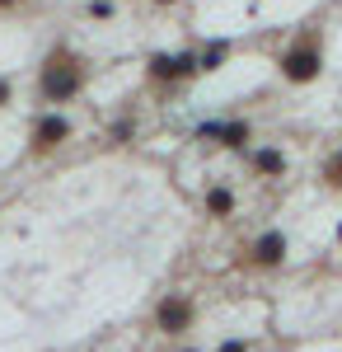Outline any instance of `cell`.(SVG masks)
Returning a JSON list of instances; mask_svg holds the SVG:
<instances>
[{
	"label": "cell",
	"mask_w": 342,
	"mask_h": 352,
	"mask_svg": "<svg viewBox=\"0 0 342 352\" xmlns=\"http://www.w3.org/2000/svg\"><path fill=\"white\" fill-rule=\"evenodd\" d=\"M192 320H197V305H192L187 296H179V292H169V296L155 305V329H159V333H169V338L187 333Z\"/></svg>",
	"instance_id": "obj_2"
},
{
	"label": "cell",
	"mask_w": 342,
	"mask_h": 352,
	"mask_svg": "<svg viewBox=\"0 0 342 352\" xmlns=\"http://www.w3.org/2000/svg\"><path fill=\"white\" fill-rule=\"evenodd\" d=\"M338 244H342V226H338Z\"/></svg>",
	"instance_id": "obj_15"
},
{
	"label": "cell",
	"mask_w": 342,
	"mask_h": 352,
	"mask_svg": "<svg viewBox=\"0 0 342 352\" xmlns=\"http://www.w3.org/2000/svg\"><path fill=\"white\" fill-rule=\"evenodd\" d=\"M159 5H174V0H159Z\"/></svg>",
	"instance_id": "obj_16"
},
{
	"label": "cell",
	"mask_w": 342,
	"mask_h": 352,
	"mask_svg": "<svg viewBox=\"0 0 342 352\" xmlns=\"http://www.w3.org/2000/svg\"><path fill=\"white\" fill-rule=\"evenodd\" d=\"M253 169L277 179V174H286V155H282L277 146H263V151H253Z\"/></svg>",
	"instance_id": "obj_8"
},
{
	"label": "cell",
	"mask_w": 342,
	"mask_h": 352,
	"mask_svg": "<svg viewBox=\"0 0 342 352\" xmlns=\"http://www.w3.org/2000/svg\"><path fill=\"white\" fill-rule=\"evenodd\" d=\"M10 104V80H0V109Z\"/></svg>",
	"instance_id": "obj_14"
},
{
	"label": "cell",
	"mask_w": 342,
	"mask_h": 352,
	"mask_svg": "<svg viewBox=\"0 0 342 352\" xmlns=\"http://www.w3.org/2000/svg\"><path fill=\"white\" fill-rule=\"evenodd\" d=\"M80 85H84V71H80V61L66 52V47H56V52L47 56V66H43V76H38V89H43L52 104H61V99L80 94Z\"/></svg>",
	"instance_id": "obj_1"
},
{
	"label": "cell",
	"mask_w": 342,
	"mask_h": 352,
	"mask_svg": "<svg viewBox=\"0 0 342 352\" xmlns=\"http://www.w3.org/2000/svg\"><path fill=\"white\" fill-rule=\"evenodd\" d=\"M282 76L295 85H305V80H315L319 76V47L310 43V47H295V52L282 56Z\"/></svg>",
	"instance_id": "obj_5"
},
{
	"label": "cell",
	"mask_w": 342,
	"mask_h": 352,
	"mask_svg": "<svg viewBox=\"0 0 342 352\" xmlns=\"http://www.w3.org/2000/svg\"><path fill=\"white\" fill-rule=\"evenodd\" d=\"M207 217H211V221H225V217H235V192L225 188V184H216V188H207Z\"/></svg>",
	"instance_id": "obj_7"
},
{
	"label": "cell",
	"mask_w": 342,
	"mask_h": 352,
	"mask_svg": "<svg viewBox=\"0 0 342 352\" xmlns=\"http://www.w3.org/2000/svg\"><path fill=\"white\" fill-rule=\"evenodd\" d=\"M0 5H10V0H0Z\"/></svg>",
	"instance_id": "obj_18"
},
{
	"label": "cell",
	"mask_w": 342,
	"mask_h": 352,
	"mask_svg": "<svg viewBox=\"0 0 342 352\" xmlns=\"http://www.w3.org/2000/svg\"><path fill=\"white\" fill-rule=\"evenodd\" d=\"M202 136H220L225 146H244L249 141V122H220V127L211 122V127H202Z\"/></svg>",
	"instance_id": "obj_9"
},
{
	"label": "cell",
	"mask_w": 342,
	"mask_h": 352,
	"mask_svg": "<svg viewBox=\"0 0 342 352\" xmlns=\"http://www.w3.org/2000/svg\"><path fill=\"white\" fill-rule=\"evenodd\" d=\"M216 352H249V343H239V338H225V343H220Z\"/></svg>",
	"instance_id": "obj_13"
},
{
	"label": "cell",
	"mask_w": 342,
	"mask_h": 352,
	"mask_svg": "<svg viewBox=\"0 0 342 352\" xmlns=\"http://www.w3.org/2000/svg\"><path fill=\"white\" fill-rule=\"evenodd\" d=\"M192 71H202V61L192 52L183 56H155L150 61V80H179V76H192Z\"/></svg>",
	"instance_id": "obj_6"
},
{
	"label": "cell",
	"mask_w": 342,
	"mask_h": 352,
	"mask_svg": "<svg viewBox=\"0 0 342 352\" xmlns=\"http://www.w3.org/2000/svg\"><path fill=\"white\" fill-rule=\"evenodd\" d=\"M249 263H253V268H282V263H286V235H282V230L258 235V240L249 244Z\"/></svg>",
	"instance_id": "obj_4"
},
{
	"label": "cell",
	"mask_w": 342,
	"mask_h": 352,
	"mask_svg": "<svg viewBox=\"0 0 342 352\" xmlns=\"http://www.w3.org/2000/svg\"><path fill=\"white\" fill-rule=\"evenodd\" d=\"M183 352H197V348H183Z\"/></svg>",
	"instance_id": "obj_17"
},
{
	"label": "cell",
	"mask_w": 342,
	"mask_h": 352,
	"mask_svg": "<svg viewBox=\"0 0 342 352\" xmlns=\"http://www.w3.org/2000/svg\"><path fill=\"white\" fill-rule=\"evenodd\" d=\"M220 56H225V43H216L207 56H202V71H211V66H220Z\"/></svg>",
	"instance_id": "obj_12"
},
{
	"label": "cell",
	"mask_w": 342,
	"mask_h": 352,
	"mask_svg": "<svg viewBox=\"0 0 342 352\" xmlns=\"http://www.w3.org/2000/svg\"><path fill=\"white\" fill-rule=\"evenodd\" d=\"M71 136V122L61 118V113H43L38 122H33V136H28V151L33 155H52L56 146Z\"/></svg>",
	"instance_id": "obj_3"
},
{
	"label": "cell",
	"mask_w": 342,
	"mask_h": 352,
	"mask_svg": "<svg viewBox=\"0 0 342 352\" xmlns=\"http://www.w3.org/2000/svg\"><path fill=\"white\" fill-rule=\"evenodd\" d=\"M323 184H328V188H342V151L323 164Z\"/></svg>",
	"instance_id": "obj_10"
},
{
	"label": "cell",
	"mask_w": 342,
	"mask_h": 352,
	"mask_svg": "<svg viewBox=\"0 0 342 352\" xmlns=\"http://www.w3.org/2000/svg\"><path fill=\"white\" fill-rule=\"evenodd\" d=\"M132 122H113V127H108V141H132Z\"/></svg>",
	"instance_id": "obj_11"
}]
</instances>
